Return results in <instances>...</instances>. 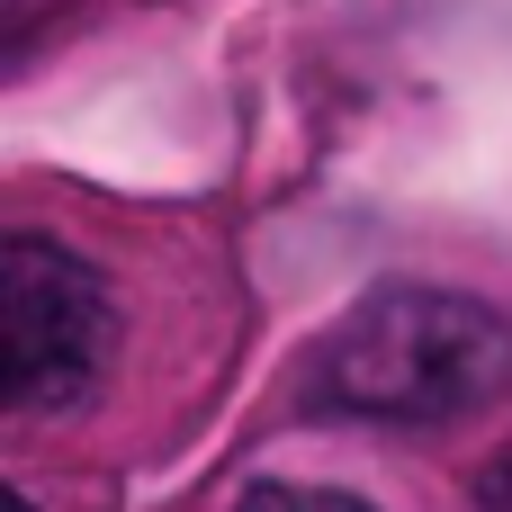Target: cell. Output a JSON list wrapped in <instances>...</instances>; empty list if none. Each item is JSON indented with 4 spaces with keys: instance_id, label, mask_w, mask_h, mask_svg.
<instances>
[{
    "instance_id": "obj_1",
    "label": "cell",
    "mask_w": 512,
    "mask_h": 512,
    "mask_svg": "<svg viewBox=\"0 0 512 512\" xmlns=\"http://www.w3.org/2000/svg\"><path fill=\"white\" fill-rule=\"evenodd\" d=\"M306 396L333 414H369V423L486 414L512 396V315L468 297V288L387 279L315 342Z\"/></svg>"
},
{
    "instance_id": "obj_2",
    "label": "cell",
    "mask_w": 512,
    "mask_h": 512,
    "mask_svg": "<svg viewBox=\"0 0 512 512\" xmlns=\"http://www.w3.org/2000/svg\"><path fill=\"white\" fill-rule=\"evenodd\" d=\"M117 315L90 261H72L45 234H9L0 243V396L9 414H72L99 369H108Z\"/></svg>"
},
{
    "instance_id": "obj_3",
    "label": "cell",
    "mask_w": 512,
    "mask_h": 512,
    "mask_svg": "<svg viewBox=\"0 0 512 512\" xmlns=\"http://www.w3.org/2000/svg\"><path fill=\"white\" fill-rule=\"evenodd\" d=\"M234 512H378V504H360L342 486H252Z\"/></svg>"
},
{
    "instance_id": "obj_4",
    "label": "cell",
    "mask_w": 512,
    "mask_h": 512,
    "mask_svg": "<svg viewBox=\"0 0 512 512\" xmlns=\"http://www.w3.org/2000/svg\"><path fill=\"white\" fill-rule=\"evenodd\" d=\"M477 512H512V450L486 468V477H477Z\"/></svg>"
},
{
    "instance_id": "obj_5",
    "label": "cell",
    "mask_w": 512,
    "mask_h": 512,
    "mask_svg": "<svg viewBox=\"0 0 512 512\" xmlns=\"http://www.w3.org/2000/svg\"><path fill=\"white\" fill-rule=\"evenodd\" d=\"M0 512H36V504H27V495H18V486H9V495H0Z\"/></svg>"
}]
</instances>
